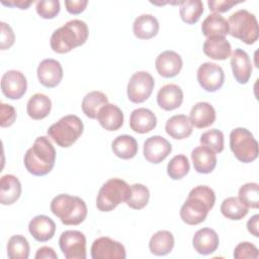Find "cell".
Wrapping results in <instances>:
<instances>
[{"instance_id": "47", "label": "cell", "mask_w": 259, "mask_h": 259, "mask_svg": "<svg viewBox=\"0 0 259 259\" xmlns=\"http://www.w3.org/2000/svg\"><path fill=\"white\" fill-rule=\"evenodd\" d=\"M35 259H58V255L55 250L49 246H44L37 249L35 255Z\"/></svg>"}, {"instance_id": "9", "label": "cell", "mask_w": 259, "mask_h": 259, "mask_svg": "<svg viewBox=\"0 0 259 259\" xmlns=\"http://www.w3.org/2000/svg\"><path fill=\"white\" fill-rule=\"evenodd\" d=\"M155 86L153 76L146 71H139L132 75L127 83V98L133 103H142L152 94Z\"/></svg>"}, {"instance_id": "34", "label": "cell", "mask_w": 259, "mask_h": 259, "mask_svg": "<svg viewBox=\"0 0 259 259\" xmlns=\"http://www.w3.org/2000/svg\"><path fill=\"white\" fill-rule=\"evenodd\" d=\"M249 207H247L238 197L230 196L223 200L221 204V212L229 220L240 221L247 215Z\"/></svg>"}, {"instance_id": "20", "label": "cell", "mask_w": 259, "mask_h": 259, "mask_svg": "<svg viewBox=\"0 0 259 259\" xmlns=\"http://www.w3.org/2000/svg\"><path fill=\"white\" fill-rule=\"evenodd\" d=\"M28 231L36 241L47 242L54 237L56 224L50 217L38 214L29 222Z\"/></svg>"}, {"instance_id": "16", "label": "cell", "mask_w": 259, "mask_h": 259, "mask_svg": "<svg viewBox=\"0 0 259 259\" xmlns=\"http://www.w3.org/2000/svg\"><path fill=\"white\" fill-rule=\"evenodd\" d=\"M182 66L183 62L180 55L170 50L159 54L155 61L157 72L164 78L175 77L180 73Z\"/></svg>"}, {"instance_id": "3", "label": "cell", "mask_w": 259, "mask_h": 259, "mask_svg": "<svg viewBox=\"0 0 259 259\" xmlns=\"http://www.w3.org/2000/svg\"><path fill=\"white\" fill-rule=\"evenodd\" d=\"M87 24L80 19H73L56 29L50 39L51 48L58 54H66L83 46L88 38Z\"/></svg>"}, {"instance_id": "6", "label": "cell", "mask_w": 259, "mask_h": 259, "mask_svg": "<svg viewBox=\"0 0 259 259\" xmlns=\"http://www.w3.org/2000/svg\"><path fill=\"white\" fill-rule=\"evenodd\" d=\"M131 186L122 179L111 178L99 189L96 197V207L103 212L113 210L119 203L126 202Z\"/></svg>"}, {"instance_id": "42", "label": "cell", "mask_w": 259, "mask_h": 259, "mask_svg": "<svg viewBox=\"0 0 259 259\" xmlns=\"http://www.w3.org/2000/svg\"><path fill=\"white\" fill-rule=\"evenodd\" d=\"M259 257V252L257 247L250 242L239 243L234 250V258L236 259H257Z\"/></svg>"}, {"instance_id": "49", "label": "cell", "mask_w": 259, "mask_h": 259, "mask_svg": "<svg viewBox=\"0 0 259 259\" xmlns=\"http://www.w3.org/2000/svg\"><path fill=\"white\" fill-rule=\"evenodd\" d=\"M33 1H22V0H19V1H1V3L5 6H10V7H18L19 9H27L31 4H32Z\"/></svg>"}, {"instance_id": "35", "label": "cell", "mask_w": 259, "mask_h": 259, "mask_svg": "<svg viewBox=\"0 0 259 259\" xmlns=\"http://www.w3.org/2000/svg\"><path fill=\"white\" fill-rule=\"evenodd\" d=\"M179 14L187 24L196 23L203 13V4L200 0H186L180 2Z\"/></svg>"}, {"instance_id": "15", "label": "cell", "mask_w": 259, "mask_h": 259, "mask_svg": "<svg viewBox=\"0 0 259 259\" xmlns=\"http://www.w3.org/2000/svg\"><path fill=\"white\" fill-rule=\"evenodd\" d=\"M37 79L41 85L48 88L58 86L63 79V68L55 59H45L37 67Z\"/></svg>"}, {"instance_id": "19", "label": "cell", "mask_w": 259, "mask_h": 259, "mask_svg": "<svg viewBox=\"0 0 259 259\" xmlns=\"http://www.w3.org/2000/svg\"><path fill=\"white\" fill-rule=\"evenodd\" d=\"M183 101V91L176 84H166L162 86L157 94L158 105L166 110H174L182 104Z\"/></svg>"}, {"instance_id": "45", "label": "cell", "mask_w": 259, "mask_h": 259, "mask_svg": "<svg viewBox=\"0 0 259 259\" xmlns=\"http://www.w3.org/2000/svg\"><path fill=\"white\" fill-rule=\"evenodd\" d=\"M241 2L229 1V0H219V1H208L207 5L210 11L214 13H223L229 11L233 6L239 4Z\"/></svg>"}, {"instance_id": "11", "label": "cell", "mask_w": 259, "mask_h": 259, "mask_svg": "<svg viewBox=\"0 0 259 259\" xmlns=\"http://www.w3.org/2000/svg\"><path fill=\"white\" fill-rule=\"evenodd\" d=\"M196 78L202 89L207 92H215L224 85L225 73L221 66L206 62L199 66Z\"/></svg>"}, {"instance_id": "48", "label": "cell", "mask_w": 259, "mask_h": 259, "mask_svg": "<svg viewBox=\"0 0 259 259\" xmlns=\"http://www.w3.org/2000/svg\"><path fill=\"white\" fill-rule=\"evenodd\" d=\"M258 224H259V214H254L252 218L249 219L247 222V229L248 232L253 235L254 237L259 236V231H258Z\"/></svg>"}, {"instance_id": "39", "label": "cell", "mask_w": 259, "mask_h": 259, "mask_svg": "<svg viewBox=\"0 0 259 259\" xmlns=\"http://www.w3.org/2000/svg\"><path fill=\"white\" fill-rule=\"evenodd\" d=\"M238 198L251 208L259 207V185L256 182H248L239 189Z\"/></svg>"}, {"instance_id": "13", "label": "cell", "mask_w": 259, "mask_h": 259, "mask_svg": "<svg viewBox=\"0 0 259 259\" xmlns=\"http://www.w3.org/2000/svg\"><path fill=\"white\" fill-rule=\"evenodd\" d=\"M27 89V81L25 76L17 70H9L5 72L1 78V90L9 99L21 98Z\"/></svg>"}, {"instance_id": "12", "label": "cell", "mask_w": 259, "mask_h": 259, "mask_svg": "<svg viewBox=\"0 0 259 259\" xmlns=\"http://www.w3.org/2000/svg\"><path fill=\"white\" fill-rule=\"evenodd\" d=\"M90 251L93 259H124L126 256L123 245L109 237L94 240Z\"/></svg>"}, {"instance_id": "1", "label": "cell", "mask_w": 259, "mask_h": 259, "mask_svg": "<svg viewBox=\"0 0 259 259\" xmlns=\"http://www.w3.org/2000/svg\"><path fill=\"white\" fill-rule=\"evenodd\" d=\"M214 202V191L208 186L198 185L188 193L185 202L180 208V218L187 225H198L204 222Z\"/></svg>"}, {"instance_id": "27", "label": "cell", "mask_w": 259, "mask_h": 259, "mask_svg": "<svg viewBox=\"0 0 259 259\" xmlns=\"http://www.w3.org/2000/svg\"><path fill=\"white\" fill-rule=\"evenodd\" d=\"M166 133L175 140H183L192 134V124L185 114H175L168 118L165 124Z\"/></svg>"}, {"instance_id": "22", "label": "cell", "mask_w": 259, "mask_h": 259, "mask_svg": "<svg viewBox=\"0 0 259 259\" xmlns=\"http://www.w3.org/2000/svg\"><path fill=\"white\" fill-rule=\"evenodd\" d=\"M191 159L194 170L201 174H208L217 166V154L207 147L199 146L192 150Z\"/></svg>"}, {"instance_id": "33", "label": "cell", "mask_w": 259, "mask_h": 259, "mask_svg": "<svg viewBox=\"0 0 259 259\" xmlns=\"http://www.w3.org/2000/svg\"><path fill=\"white\" fill-rule=\"evenodd\" d=\"M107 103H108L107 96L103 92L95 90L87 93L84 96L81 106L84 114L87 117L91 119H95L97 118L99 109Z\"/></svg>"}, {"instance_id": "10", "label": "cell", "mask_w": 259, "mask_h": 259, "mask_svg": "<svg viewBox=\"0 0 259 259\" xmlns=\"http://www.w3.org/2000/svg\"><path fill=\"white\" fill-rule=\"evenodd\" d=\"M59 246L66 259L86 258V238L76 230H68L61 234Z\"/></svg>"}, {"instance_id": "2", "label": "cell", "mask_w": 259, "mask_h": 259, "mask_svg": "<svg viewBox=\"0 0 259 259\" xmlns=\"http://www.w3.org/2000/svg\"><path fill=\"white\" fill-rule=\"evenodd\" d=\"M56 162V150L51 141L45 137L35 139L23 158L26 170L35 176H44L52 171Z\"/></svg>"}, {"instance_id": "14", "label": "cell", "mask_w": 259, "mask_h": 259, "mask_svg": "<svg viewBox=\"0 0 259 259\" xmlns=\"http://www.w3.org/2000/svg\"><path fill=\"white\" fill-rule=\"evenodd\" d=\"M171 151V144L161 136L150 137L144 143V157L153 164H159L164 161Z\"/></svg>"}, {"instance_id": "30", "label": "cell", "mask_w": 259, "mask_h": 259, "mask_svg": "<svg viewBox=\"0 0 259 259\" xmlns=\"http://www.w3.org/2000/svg\"><path fill=\"white\" fill-rule=\"evenodd\" d=\"M51 109L52 101L47 95L42 93L33 94L27 101L26 111L28 116L32 119L39 120L47 117L50 114Z\"/></svg>"}, {"instance_id": "46", "label": "cell", "mask_w": 259, "mask_h": 259, "mask_svg": "<svg viewBox=\"0 0 259 259\" xmlns=\"http://www.w3.org/2000/svg\"><path fill=\"white\" fill-rule=\"evenodd\" d=\"M88 4L87 0H73V1H65L66 9L71 14H80L83 12Z\"/></svg>"}, {"instance_id": "41", "label": "cell", "mask_w": 259, "mask_h": 259, "mask_svg": "<svg viewBox=\"0 0 259 259\" xmlns=\"http://www.w3.org/2000/svg\"><path fill=\"white\" fill-rule=\"evenodd\" d=\"M36 13L45 19H53L60 12L59 0H41L36 2Z\"/></svg>"}, {"instance_id": "7", "label": "cell", "mask_w": 259, "mask_h": 259, "mask_svg": "<svg viewBox=\"0 0 259 259\" xmlns=\"http://www.w3.org/2000/svg\"><path fill=\"white\" fill-rule=\"evenodd\" d=\"M229 33L247 45H253L259 36L258 21L256 16L246 9L232 13L228 20Z\"/></svg>"}, {"instance_id": "21", "label": "cell", "mask_w": 259, "mask_h": 259, "mask_svg": "<svg viewBox=\"0 0 259 259\" xmlns=\"http://www.w3.org/2000/svg\"><path fill=\"white\" fill-rule=\"evenodd\" d=\"M157 125L155 113L145 107H140L132 111L130 117L131 128L138 134H146L154 130Z\"/></svg>"}, {"instance_id": "18", "label": "cell", "mask_w": 259, "mask_h": 259, "mask_svg": "<svg viewBox=\"0 0 259 259\" xmlns=\"http://www.w3.org/2000/svg\"><path fill=\"white\" fill-rule=\"evenodd\" d=\"M220 244V239L215 231L209 228H202L195 232L192 238V246L200 255L213 253Z\"/></svg>"}, {"instance_id": "8", "label": "cell", "mask_w": 259, "mask_h": 259, "mask_svg": "<svg viewBox=\"0 0 259 259\" xmlns=\"http://www.w3.org/2000/svg\"><path fill=\"white\" fill-rule=\"evenodd\" d=\"M230 148L242 163H251L258 157V142L245 127H236L230 134Z\"/></svg>"}, {"instance_id": "40", "label": "cell", "mask_w": 259, "mask_h": 259, "mask_svg": "<svg viewBox=\"0 0 259 259\" xmlns=\"http://www.w3.org/2000/svg\"><path fill=\"white\" fill-rule=\"evenodd\" d=\"M200 144L214 153H221L224 150V134L217 128L206 131L200 136Z\"/></svg>"}, {"instance_id": "37", "label": "cell", "mask_w": 259, "mask_h": 259, "mask_svg": "<svg viewBox=\"0 0 259 259\" xmlns=\"http://www.w3.org/2000/svg\"><path fill=\"white\" fill-rule=\"evenodd\" d=\"M149 199V189L141 183H135L131 185V193L125 203L133 209H142L148 204Z\"/></svg>"}, {"instance_id": "44", "label": "cell", "mask_w": 259, "mask_h": 259, "mask_svg": "<svg viewBox=\"0 0 259 259\" xmlns=\"http://www.w3.org/2000/svg\"><path fill=\"white\" fill-rule=\"evenodd\" d=\"M1 41H0V48L2 51L10 49L15 40V35L10 27L9 24L1 21Z\"/></svg>"}, {"instance_id": "43", "label": "cell", "mask_w": 259, "mask_h": 259, "mask_svg": "<svg viewBox=\"0 0 259 259\" xmlns=\"http://www.w3.org/2000/svg\"><path fill=\"white\" fill-rule=\"evenodd\" d=\"M0 111H1V118H0V125L2 127H8L13 124V122L16 119V110L15 108L6 103H1L0 105Z\"/></svg>"}, {"instance_id": "24", "label": "cell", "mask_w": 259, "mask_h": 259, "mask_svg": "<svg viewBox=\"0 0 259 259\" xmlns=\"http://www.w3.org/2000/svg\"><path fill=\"white\" fill-rule=\"evenodd\" d=\"M189 119L192 126L197 128L208 127L215 120V110L213 106L208 102H197L190 110Z\"/></svg>"}, {"instance_id": "32", "label": "cell", "mask_w": 259, "mask_h": 259, "mask_svg": "<svg viewBox=\"0 0 259 259\" xmlns=\"http://www.w3.org/2000/svg\"><path fill=\"white\" fill-rule=\"evenodd\" d=\"M111 150L116 157L128 160L137 155L138 143L134 137L130 135H121L112 141Z\"/></svg>"}, {"instance_id": "31", "label": "cell", "mask_w": 259, "mask_h": 259, "mask_svg": "<svg viewBox=\"0 0 259 259\" xmlns=\"http://www.w3.org/2000/svg\"><path fill=\"white\" fill-rule=\"evenodd\" d=\"M174 247L173 234L166 230L155 233L149 242V249L152 254L157 256H165L169 254Z\"/></svg>"}, {"instance_id": "28", "label": "cell", "mask_w": 259, "mask_h": 259, "mask_svg": "<svg viewBox=\"0 0 259 259\" xmlns=\"http://www.w3.org/2000/svg\"><path fill=\"white\" fill-rule=\"evenodd\" d=\"M133 31L140 39H150L157 35L159 31V21L152 14H142L135 19Z\"/></svg>"}, {"instance_id": "23", "label": "cell", "mask_w": 259, "mask_h": 259, "mask_svg": "<svg viewBox=\"0 0 259 259\" xmlns=\"http://www.w3.org/2000/svg\"><path fill=\"white\" fill-rule=\"evenodd\" d=\"M97 120L104 130L117 131L123 124V113L117 105L107 103L99 109Z\"/></svg>"}, {"instance_id": "26", "label": "cell", "mask_w": 259, "mask_h": 259, "mask_svg": "<svg viewBox=\"0 0 259 259\" xmlns=\"http://www.w3.org/2000/svg\"><path fill=\"white\" fill-rule=\"evenodd\" d=\"M21 194V183L19 179L12 175H3L0 179V202L3 205L13 204Z\"/></svg>"}, {"instance_id": "29", "label": "cell", "mask_w": 259, "mask_h": 259, "mask_svg": "<svg viewBox=\"0 0 259 259\" xmlns=\"http://www.w3.org/2000/svg\"><path fill=\"white\" fill-rule=\"evenodd\" d=\"M201 31L206 38L211 36L226 37V35L229 34L228 20L218 13H211L202 21Z\"/></svg>"}, {"instance_id": "17", "label": "cell", "mask_w": 259, "mask_h": 259, "mask_svg": "<svg viewBox=\"0 0 259 259\" xmlns=\"http://www.w3.org/2000/svg\"><path fill=\"white\" fill-rule=\"evenodd\" d=\"M231 67L236 81L240 84H246L252 75V63L248 54L236 49L231 54Z\"/></svg>"}, {"instance_id": "25", "label": "cell", "mask_w": 259, "mask_h": 259, "mask_svg": "<svg viewBox=\"0 0 259 259\" xmlns=\"http://www.w3.org/2000/svg\"><path fill=\"white\" fill-rule=\"evenodd\" d=\"M203 53L212 60L224 61L231 57V44L224 36L207 37L203 42Z\"/></svg>"}, {"instance_id": "4", "label": "cell", "mask_w": 259, "mask_h": 259, "mask_svg": "<svg viewBox=\"0 0 259 259\" xmlns=\"http://www.w3.org/2000/svg\"><path fill=\"white\" fill-rule=\"evenodd\" d=\"M52 212L66 226H77L87 217V205L79 196L61 193L51 201Z\"/></svg>"}, {"instance_id": "36", "label": "cell", "mask_w": 259, "mask_h": 259, "mask_svg": "<svg viewBox=\"0 0 259 259\" xmlns=\"http://www.w3.org/2000/svg\"><path fill=\"white\" fill-rule=\"evenodd\" d=\"M7 256L10 259H27L29 256V243L24 236L14 235L7 243Z\"/></svg>"}, {"instance_id": "5", "label": "cell", "mask_w": 259, "mask_h": 259, "mask_svg": "<svg viewBox=\"0 0 259 259\" xmlns=\"http://www.w3.org/2000/svg\"><path fill=\"white\" fill-rule=\"evenodd\" d=\"M84 125L75 114H68L53 123L48 130V136L61 148H69L81 137Z\"/></svg>"}, {"instance_id": "38", "label": "cell", "mask_w": 259, "mask_h": 259, "mask_svg": "<svg viewBox=\"0 0 259 259\" xmlns=\"http://www.w3.org/2000/svg\"><path fill=\"white\" fill-rule=\"evenodd\" d=\"M190 165L185 155L174 156L167 165V174L173 180L182 179L189 172Z\"/></svg>"}]
</instances>
